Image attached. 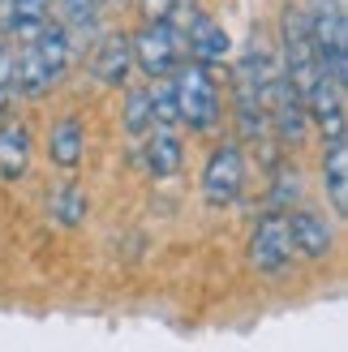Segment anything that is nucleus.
<instances>
[{"label":"nucleus","instance_id":"423d86ee","mask_svg":"<svg viewBox=\"0 0 348 352\" xmlns=\"http://www.w3.org/2000/svg\"><path fill=\"white\" fill-rule=\"evenodd\" d=\"M250 262H254L263 275L288 271V262H292V241H288V223H284L280 210L263 215V223L254 228V236H250Z\"/></svg>","mask_w":348,"mask_h":352},{"label":"nucleus","instance_id":"0eeeda50","mask_svg":"<svg viewBox=\"0 0 348 352\" xmlns=\"http://www.w3.org/2000/svg\"><path fill=\"white\" fill-rule=\"evenodd\" d=\"M185 52H189V60L202 65V69H215L232 56V39H228V30H224L211 13H189V22H185Z\"/></svg>","mask_w":348,"mask_h":352},{"label":"nucleus","instance_id":"20e7f679","mask_svg":"<svg viewBox=\"0 0 348 352\" xmlns=\"http://www.w3.org/2000/svg\"><path fill=\"white\" fill-rule=\"evenodd\" d=\"M280 65H284V78L292 82L297 99L314 86V78L323 74L318 69V56H314V43H309V30H305V17L301 9H284L280 17Z\"/></svg>","mask_w":348,"mask_h":352},{"label":"nucleus","instance_id":"412c9836","mask_svg":"<svg viewBox=\"0 0 348 352\" xmlns=\"http://www.w3.org/2000/svg\"><path fill=\"white\" fill-rule=\"evenodd\" d=\"M297 198H301V176H297V172H292V176H280V185L271 189V202H275V206H284V215H288Z\"/></svg>","mask_w":348,"mask_h":352},{"label":"nucleus","instance_id":"9b49d317","mask_svg":"<svg viewBox=\"0 0 348 352\" xmlns=\"http://www.w3.org/2000/svg\"><path fill=\"white\" fill-rule=\"evenodd\" d=\"M142 164L155 181H164V176H177L181 164H185V142L177 129H151L146 133V146H142Z\"/></svg>","mask_w":348,"mask_h":352},{"label":"nucleus","instance_id":"6ab92c4d","mask_svg":"<svg viewBox=\"0 0 348 352\" xmlns=\"http://www.w3.org/2000/svg\"><path fill=\"white\" fill-rule=\"evenodd\" d=\"M17 99L22 95H17V78H13V47L0 39V116H5Z\"/></svg>","mask_w":348,"mask_h":352},{"label":"nucleus","instance_id":"6e6552de","mask_svg":"<svg viewBox=\"0 0 348 352\" xmlns=\"http://www.w3.org/2000/svg\"><path fill=\"white\" fill-rule=\"evenodd\" d=\"M284 223H288L292 254H301V258H309V262H318V258L331 254V245H336V228L327 223L318 210H288Z\"/></svg>","mask_w":348,"mask_h":352},{"label":"nucleus","instance_id":"f257e3e1","mask_svg":"<svg viewBox=\"0 0 348 352\" xmlns=\"http://www.w3.org/2000/svg\"><path fill=\"white\" fill-rule=\"evenodd\" d=\"M172 95H177V112L181 125H189V133H211L224 120V103H219V86L211 78V69H202L194 60H181L177 74L168 78Z\"/></svg>","mask_w":348,"mask_h":352},{"label":"nucleus","instance_id":"2eb2a0df","mask_svg":"<svg viewBox=\"0 0 348 352\" xmlns=\"http://www.w3.org/2000/svg\"><path fill=\"white\" fill-rule=\"evenodd\" d=\"M52 0H13V39L30 43L47 22H52Z\"/></svg>","mask_w":348,"mask_h":352},{"label":"nucleus","instance_id":"dca6fc26","mask_svg":"<svg viewBox=\"0 0 348 352\" xmlns=\"http://www.w3.org/2000/svg\"><path fill=\"white\" fill-rule=\"evenodd\" d=\"M125 133L129 138H146L155 125H151V91L146 86H133V91H125Z\"/></svg>","mask_w":348,"mask_h":352},{"label":"nucleus","instance_id":"39448f33","mask_svg":"<svg viewBox=\"0 0 348 352\" xmlns=\"http://www.w3.org/2000/svg\"><path fill=\"white\" fill-rule=\"evenodd\" d=\"M241 181H246V160H241V146L237 142H219L211 155H206V168H202V202L211 210H224L237 202Z\"/></svg>","mask_w":348,"mask_h":352},{"label":"nucleus","instance_id":"ddd939ff","mask_svg":"<svg viewBox=\"0 0 348 352\" xmlns=\"http://www.w3.org/2000/svg\"><path fill=\"white\" fill-rule=\"evenodd\" d=\"M82 155H86V129H82V120L78 116H61L56 125H52L47 133V160L65 168V172H74L82 164Z\"/></svg>","mask_w":348,"mask_h":352},{"label":"nucleus","instance_id":"a211bd4d","mask_svg":"<svg viewBox=\"0 0 348 352\" xmlns=\"http://www.w3.org/2000/svg\"><path fill=\"white\" fill-rule=\"evenodd\" d=\"M61 13H65V34L74 39V34H86L95 26V17H99V0H61Z\"/></svg>","mask_w":348,"mask_h":352},{"label":"nucleus","instance_id":"aec40b11","mask_svg":"<svg viewBox=\"0 0 348 352\" xmlns=\"http://www.w3.org/2000/svg\"><path fill=\"white\" fill-rule=\"evenodd\" d=\"M177 5L181 0H138V13H142L146 26H155V22H172V17H177Z\"/></svg>","mask_w":348,"mask_h":352},{"label":"nucleus","instance_id":"f8f14e48","mask_svg":"<svg viewBox=\"0 0 348 352\" xmlns=\"http://www.w3.org/2000/svg\"><path fill=\"white\" fill-rule=\"evenodd\" d=\"M30 151H34L30 129L22 125V120H5V125H0V181H17V176H26Z\"/></svg>","mask_w":348,"mask_h":352},{"label":"nucleus","instance_id":"f03ea898","mask_svg":"<svg viewBox=\"0 0 348 352\" xmlns=\"http://www.w3.org/2000/svg\"><path fill=\"white\" fill-rule=\"evenodd\" d=\"M305 17V30H309V43H314V56L318 69L336 86H344L348 78V30H344V13H340V0H314Z\"/></svg>","mask_w":348,"mask_h":352},{"label":"nucleus","instance_id":"f3484780","mask_svg":"<svg viewBox=\"0 0 348 352\" xmlns=\"http://www.w3.org/2000/svg\"><path fill=\"white\" fill-rule=\"evenodd\" d=\"M151 125L155 129H177L181 125V112H177V95H172V82H151Z\"/></svg>","mask_w":348,"mask_h":352},{"label":"nucleus","instance_id":"4468645a","mask_svg":"<svg viewBox=\"0 0 348 352\" xmlns=\"http://www.w3.org/2000/svg\"><path fill=\"white\" fill-rule=\"evenodd\" d=\"M47 210L61 228H78L86 219V210H91V198H86V189L78 181H61L47 198Z\"/></svg>","mask_w":348,"mask_h":352},{"label":"nucleus","instance_id":"9d476101","mask_svg":"<svg viewBox=\"0 0 348 352\" xmlns=\"http://www.w3.org/2000/svg\"><path fill=\"white\" fill-rule=\"evenodd\" d=\"M323 189L331 198L336 215H348V151H344V133L323 138Z\"/></svg>","mask_w":348,"mask_h":352},{"label":"nucleus","instance_id":"1a4fd4ad","mask_svg":"<svg viewBox=\"0 0 348 352\" xmlns=\"http://www.w3.org/2000/svg\"><path fill=\"white\" fill-rule=\"evenodd\" d=\"M129 69H133V52H129V34H103L95 43V56H91V74L103 86H125L129 82Z\"/></svg>","mask_w":348,"mask_h":352},{"label":"nucleus","instance_id":"7ed1b4c3","mask_svg":"<svg viewBox=\"0 0 348 352\" xmlns=\"http://www.w3.org/2000/svg\"><path fill=\"white\" fill-rule=\"evenodd\" d=\"M129 52H133V65L142 69L151 82H164V78L177 74V65L185 60V30L177 22L142 26L129 39Z\"/></svg>","mask_w":348,"mask_h":352}]
</instances>
